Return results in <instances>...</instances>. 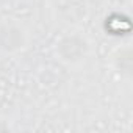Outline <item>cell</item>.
<instances>
[{"mask_svg": "<svg viewBox=\"0 0 133 133\" xmlns=\"http://www.w3.org/2000/svg\"><path fill=\"white\" fill-rule=\"evenodd\" d=\"M28 31L22 24L13 19L0 22V50L5 53H16L27 45Z\"/></svg>", "mask_w": 133, "mask_h": 133, "instance_id": "2", "label": "cell"}, {"mask_svg": "<svg viewBox=\"0 0 133 133\" xmlns=\"http://www.w3.org/2000/svg\"><path fill=\"white\" fill-rule=\"evenodd\" d=\"M111 58H113L114 69L121 74V77L130 78V74H131V53H130V49L122 47V49L116 50Z\"/></svg>", "mask_w": 133, "mask_h": 133, "instance_id": "4", "label": "cell"}, {"mask_svg": "<svg viewBox=\"0 0 133 133\" xmlns=\"http://www.w3.org/2000/svg\"><path fill=\"white\" fill-rule=\"evenodd\" d=\"M53 50L56 59H59L63 64L69 68H77L89 58L91 41L83 31L77 28H69L56 39Z\"/></svg>", "mask_w": 133, "mask_h": 133, "instance_id": "1", "label": "cell"}, {"mask_svg": "<svg viewBox=\"0 0 133 133\" xmlns=\"http://www.w3.org/2000/svg\"><path fill=\"white\" fill-rule=\"evenodd\" d=\"M56 17L66 25H75L86 17L88 5L85 0H59L55 5Z\"/></svg>", "mask_w": 133, "mask_h": 133, "instance_id": "3", "label": "cell"}]
</instances>
